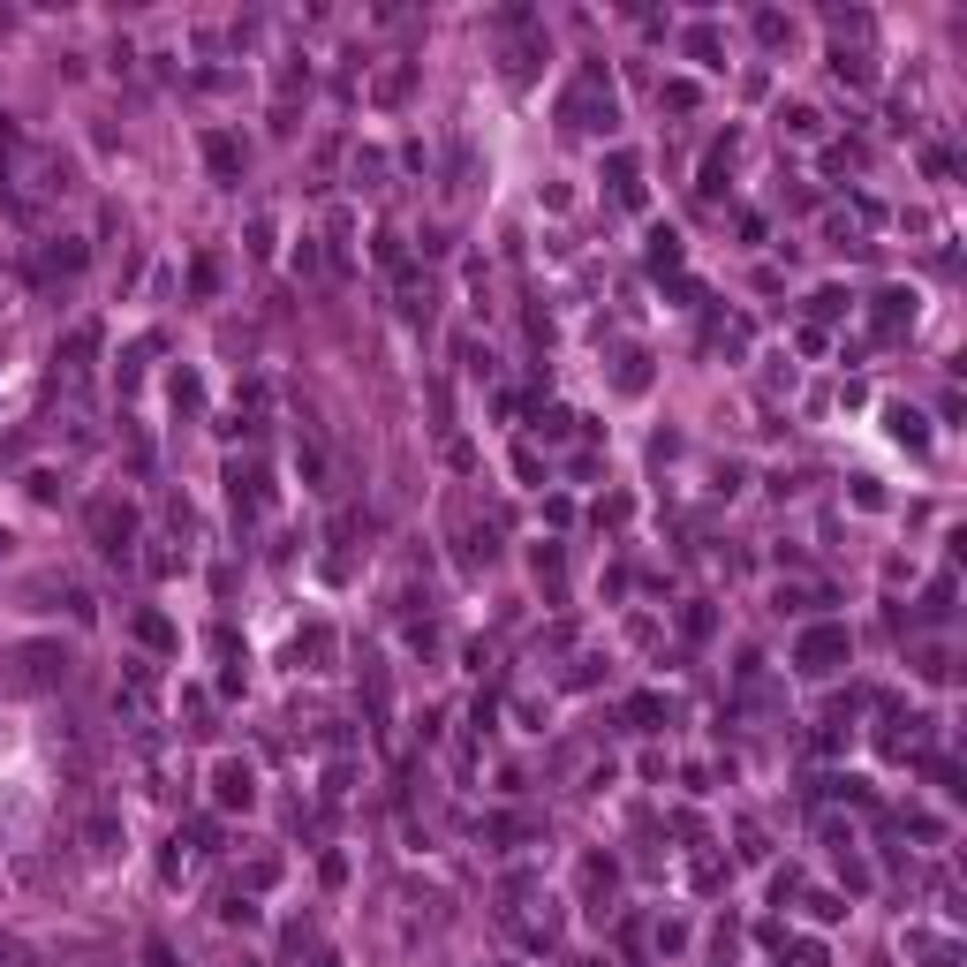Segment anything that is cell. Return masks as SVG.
Returning <instances> with one entry per match:
<instances>
[{"label": "cell", "mask_w": 967, "mask_h": 967, "mask_svg": "<svg viewBox=\"0 0 967 967\" xmlns=\"http://www.w3.org/2000/svg\"><path fill=\"white\" fill-rule=\"evenodd\" d=\"M567 121H575V129H612V91H605L597 68H582V84L567 91Z\"/></svg>", "instance_id": "1"}, {"label": "cell", "mask_w": 967, "mask_h": 967, "mask_svg": "<svg viewBox=\"0 0 967 967\" xmlns=\"http://www.w3.org/2000/svg\"><path fill=\"white\" fill-rule=\"evenodd\" d=\"M847 628H809V635H801V643H794V665H801V673H839V665H847Z\"/></svg>", "instance_id": "2"}, {"label": "cell", "mask_w": 967, "mask_h": 967, "mask_svg": "<svg viewBox=\"0 0 967 967\" xmlns=\"http://www.w3.org/2000/svg\"><path fill=\"white\" fill-rule=\"evenodd\" d=\"M91 537H99L106 560H121V552H129V537H136V514L114 507V499H99V507H91Z\"/></svg>", "instance_id": "3"}, {"label": "cell", "mask_w": 967, "mask_h": 967, "mask_svg": "<svg viewBox=\"0 0 967 967\" xmlns=\"http://www.w3.org/2000/svg\"><path fill=\"white\" fill-rule=\"evenodd\" d=\"M212 794H220V809H250V801H257V779H250V764H235V756H227V764L212 771Z\"/></svg>", "instance_id": "4"}, {"label": "cell", "mask_w": 967, "mask_h": 967, "mask_svg": "<svg viewBox=\"0 0 967 967\" xmlns=\"http://www.w3.org/2000/svg\"><path fill=\"white\" fill-rule=\"evenodd\" d=\"M61 650H53V643H31V650H23V680H31V688H53V680H61Z\"/></svg>", "instance_id": "5"}, {"label": "cell", "mask_w": 967, "mask_h": 967, "mask_svg": "<svg viewBox=\"0 0 967 967\" xmlns=\"http://www.w3.org/2000/svg\"><path fill=\"white\" fill-rule=\"evenodd\" d=\"M84 847H91V854H114V847H121V816H114V809H91V816H84Z\"/></svg>", "instance_id": "6"}, {"label": "cell", "mask_w": 967, "mask_h": 967, "mask_svg": "<svg viewBox=\"0 0 967 967\" xmlns=\"http://www.w3.org/2000/svg\"><path fill=\"white\" fill-rule=\"evenodd\" d=\"M295 469H303L310 492H333V484H325L333 469H325V446H318V439H295Z\"/></svg>", "instance_id": "7"}, {"label": "cell", "mask_w": 967, "mask_h": 967, "mask_svg": "<svg viewBox=\"0 0 967 967\" xmlns=\"http://www.w3.org/2000/svg\"><path fill=\"white\" fill-rule=\"evenodd\" d=\"M612 197H620V204H643V167H635L628 152H612Z\"/></svg>", "instance_id": "8"}, {"label": "cell", "mask_w": 967, "mask_h": 967, "mask_svg": "<svg viewBox=\"0 0 967 967\" xmlns=\"http://www.w3.org/2000/svg\"><path fill=\"white\" fill-rule=\"evenodd\" d=\"M612 378H620V393H643V386H650V356H643V348H628Z\"/></svg>", "instance_id": "9"}, {"label": "cell", "mask_w": 967, "mask_h": 967, "mask_svg": "<svg viewBox=\"0 0 967 967\" xmlns=\"http://www.w3.org/2000/svg\"><path fill=\"white\" fill-rule=\"evenodd\" d=\"M204 159H212V174H242V152L227 136H204Z\"/></svg>", "instance_id": "10"}, {"label": "cell", "mask_w": 967, "mask_h": 967, "mask_svg": "<svg viewBox=\"0 0 967 967\" xmlns=\"http://www.w3.org/2000/svg\"><path fill=\"white\" fill-rule=\"evenodd\" d=\"M76 265H84V242H76V235H61V242L46 250V272H76Z\"/></svg>", "instance_id": "11"}, {"label": "cell", "mask_w": 967, "mask_h": 967, "mask_svg": "<svg viewBox=\"0 0 967 967\" xmlns=\"http://www.w3.org/2000/svg\"><path fill=\"white\" fill-rule=\"evenodd\" d=\"M242 884H250V892H272V884H280V862H272V854H257V862L242 869Z\"/></svg>", "instance_id": "12"}, {"label": "cell", "mask_w": 967, "mask_h": 967, "mask_svg": "<svg viewBox=\"0 0 967 967\" xmlns=\"http://www.w3.org/2000/svg\"><path fill=\"white\" fill-rule=\"evenodd\" d=\"M877 318H884V325H900V318H915V295H900V288H892V295H877Z\"/></svg>", "instance_id": "13"}, {"label": "cell", "mask_w": 967, "mask_h": 967, "mask_svg": "<svg viewBox=\"0 0 967 967\" xmlns=\"http://www.w3.org/2000/svg\"><path fill=\"white\" fill-rule=\"evenodd\" d=\"M567 424H575L567 408H537V431H544V439H567Z\"/></svg>", "instance_id": "14"}, {"label": "cell", "mask_w": 967, "mask_h": 967, "mask_svg": "<svg viewBox=\"0 0 967 967\" xmlns=\"http://www.w3.org/2000/svg\"><path fill=\"white\" fill-rule=\"evenodd\" d=\"M136 635H144V643H152V650H167V643H174V635H167V620H159V612H144V620H136Z\"/></svg>", "instance_id": "15"}, {"label": "cell", "mask_w": 967, "mask_h": 967, "mask_svg": "<svg viewBox=\"0 0 967 967\" xmlns=\"http://www.w3.org/2000/svg\"><path fill=\"white\" fill-rule=\"evenodd\" d=\"M31 960H38V952L23 945V937H0V967H31Z\"/></svg>", "instance_id": "16"}, {"label": "cell", "mask_w": 967, "mask_h": 967, "mask_svg": "<svg viewBox=\"0 0 967 967\" xmlns=\"http://www.w3.org/2000/svg\"><path fill=\"white\" fill-rule=\"evenodd\" d=\"M892 431H900L907 446H922V416H915V408H892Z\"/></svg>", "instance_id": "17"}, {"label": "cell", "mask_w": 967, "mask_h": 967, "mask_svg": "<svg viewBox=\"0 0 967 967\" xmlns=\"http://www.w3.org/2000/svg\"><path fill=\"white\" fill-rule=\"evenodd\" d=\"M688 53H696L703 68H718V38H711V31H688Z\"/></svg>", "instance_id": "18"}, {"label": "cell", "mask_w": 967, "mask_h": 967, "mask_svg": "<svg viewBox=\"0 0 967 967\" xmlns=\"http://www.w3.org/2000/svg\"><path fill=\"white\" fill-rule=\"evenodd\" d=\"M144 960H152V967H174V952L167 945H144Z\"/></svg>", "instance_id": "19"}]
</instances>
